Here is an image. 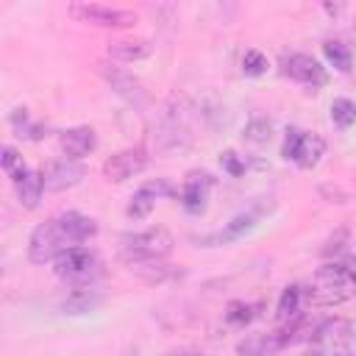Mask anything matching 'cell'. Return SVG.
Masks as SVG:
<instances>
[{
  "label": "cell",
  "mask_w": 356,
  "mask_h": 356,
  "mask_svg": "<svg viewBox=\"0 0 356 356\" xmlns=\"http://www.w3.org/2000/svg\"><path fill=\"white\" fill-rule=\"evenodd\" d=\"M159 195H172V186H170V184H164V181H156V184L142 186V189L131 197L128 217H134V220L147 217V214L153 211V206H156V197H159Z\"/></svg>",
  "instance_id": "15"
},
{
  "label": "cell",
  "mask_w": 356,
  "mask_h": 356,
  "mask_svg": "<svg viewBox=\"0 0 356 356\" xmlns=\"http://www.w3.org/2000/svg\"><path fill=\"white\" fill-rule=\"evenodd\" d=\"M300 298H303V289L300 286H286L281 292V300H278V320H292L300 309Z\"/></svg>",
  "instance_id": "21"
},
{
  "label": "cell",
  "mask_w": 356,
  "mask_h": 356,
  "mask_svg": "<svg viewBox=\"0 0 356 356\" xmlns=\"http://www.w3.org/2000/svg\"><path fill=\"white\" fill-rule=\"evenodd\" d=\"M83 175H86V170H83L78 161H72V159L50 161V164L44 167V172H42V178H44V189H47V192H64V189L81 184Z\"/></svg>",
  "instance_id": "8"
},
{
  "label": "cell",
  "mask_w": 356,
  "mask_h": 356,
  "mask_svg": "<svg viewBox=\"0 0 356 356\" xmlns=\"http://www.w3.org/2000/svg\"><path fill=\"white\" fill-rule=\"evenodd\" d=\"M256 225V214H236L222 231H217V234H209V236H203L200 242L203 245H225V242H234V239H239V236H245L250 228Z\"/></svg>",
  "instance_id": "16"
},
{
  "label": "cell",
  "mask_w": 356,
  "mask_h": 356,
  "mask_svg": "<svg viewBox=\"0 0 356 356\" xmlns=\"http://www.w3.org/2000/svg\"><path fill=\"white\" fill-rule=\"evenodd\" d=\"M100 292L97 289H92V286H78V289H72L70 295H67V300L61 303V309H64V314H86V312H95L97 306H100Z\"/></svg>",
  "instance_id": "19"
},
{
  "label": "cell",
  "mask_w": 356,
  "mask_h": 356,
  "mask_svg": "<svg viewBox=\"0 0 356 356\" xmlns=\"http://www.w3.org/2000/svg\"><path fill=\"white\" fill-rule=\"evenodd\" d=\"M323 53L328 58V64H334L337 70H350V50L342 44V42H325L323 44Z\"/></svg>",
  "instance_id": "24"
},
{
  "label": "cell",
  "mask_w": 356,
  "mask_h": 356,
  "mask_svg": "<svg viewBox=\"0 0 356 356\" xmlns=\"http://www.w3.org/2000/svg\"><path fill=\"white\" fill-rule=\"evenodd\" d=\"M145 153L142 150H122V153H114L106 164H103V175L108 178V181H114V184H120V181H128V178H134L136 172H142L145 170Z\"/></svg>",
  "instance_id": "11"
},
{
  "label": "cell",
  "mask_w": 356,
  "mask_h": 356,
  "mask_svg": "<svg viewBox=\"0 0 356 356\" xmlns=\"http://www.w3.org/2000/svg\"><path fill=\"white\" fill-rule=\"evenodd\" d=\"M320 356H356V320H328L314 331V345Z\"/></svg>",
  "instance_id": "3"
},
{
  "label": "cell",
  "mask_w": 356,
  "mask_h": 356,
  "mask_svg": "<svg viewBox=\"0 0 356 356\" xmlns=\"http://www.w3.org/2000/svg\"><path fill=\"white\" fill-rule=\"evenodd\" d=\"M72 14L86 22L106 25V28H125L136 22V14L122 11V8H108V6H72Z\"/></svg>",
  "instance_id": "10"
},
{
  "label": "cell",
  "mask_w": 356,
  "mask_h": 356,
  "mask_svg": "<svg viewBox=\"0 0 356 356\" xmlns=\"http://www.w3.org/2000/svg\"><path fill=\"white\" fill-rule=\"evenodd\" d=\"M58 222H61V228H64V234L70 236L72 245H75V242H86L89 236L97 234L95 220H92V217H83V214H78V211H67V214H61Z\"/></svg>",
  "instance_id": "18"
},
{
  "label": "cell",
  "mask_w": 356,
  "mask_h": 356,
  "mask_svg": "<svg viewBox=\"0 0 356 356\" xmlns=\"http://www.w3.org/2000/svg\"><path fill=\"white\" fill-rule=\"evenodd\" d=\"M281 153H284V159H292L298 167L312 170V167L320 164V159H323V153H325V139L317 136V134H309V131L289 128Z\"/></svg>",
  "instance_id": "6"
},
{
  "label": "cell",
  "mask_w": 356,
  "mask_h": 356,
  "mask_svg": "<svg viewBox=\"0 0 356 356\" xmlns=\"http://www.w3.org/2000/svg\"><path fill=\"white\" fill-rule=\"evenodd\" d=\"M303 356H320V353H317V350H314V348H312V350H306V353H303Z\"/></svg>",
  "instance_id": "30"
},
{
  "label": "cell",
  "mask_w": 356,
  "mask_h": 356,
  "mask_svg": "<svg viewBox=\"0 0 356 356\" xmlns=\"http://www.w3.org/2000/svg\"><path fill=\"white\" fill-rule=\"evenodd\" d=\"M3 170H6V175L11 181H17V178H22L28 172V167L22 164V156H17L14 147H3Z\"/></svg>",
  "instance_id": "25"
},
{
  "label": "cell",
  "mask_w": 356,
  "mask_h": 356,
  "mask_svg": "<svg viewBox=\"0 0 356 356\" xmlns=\"http://www.w3.org/2000/svg\"><path fill=\"white\" fill-rule=\"evenodd\" d=\"M353 295H356V270L342 261H328L317 267L306 289V298L314 306H337Z\"/></svg>",
  "instance_id": "1"
},
{
  "label": "cell",
  "mask_w": 356,
  "mask_h": 356,
  "mask_svg": "<svg viewBox=\"0 0 356 356\" xmlns=\"http://www.w3.org/2000/svg\"><path fill=\"white\" fill-rule=\"evenodd\" d=\"M100 72L106 75V81L111 83V89H114L120 97H125L131 106L142 108V106L147 103V92L142 89V83H139V81H136L131 72L117 70V67H108V64H100Z\"/></svg>",
  "instance_id": "9"
},
{
  "label": "cell",
  "mask_w": 356,
  "mask_h": 356,
  "mask_svg": "<svg viewBox=\"0 0 356 356\" xmlns=\"http://www.w3.org/2000/svg\"><path fill=\"white\" fill-rule=\"evenodd\" d=\"M67 248H72V242H70V236L64 234V228H61V222L56 217V220H47V222L33 228L31 242H28V259L33 264L56 261Z\"/></svg>",
  "instance_id": "4"
},
{
  "label": "cell",
  "mask_w": 356,
  "mask_h": 356,
  "mask_svg": "<svg viewBox=\"0 0 356 356\" xmlns=\"http://www.w3.org/2000/svg\"><path fill=\"white\" fill-rule=\"evenodd\" d=\"M170 250H172V234L167 228H161V225L120 236V256L128 264L159 261V259L170 256Z\"/></svg>",
  "instance_id": "2"
},
{
  "label": "cell",
  "mask_w": 356,
  "mask_h": 356,
  "mask_svg": "<svg viewBox=\"0 0 356 356\" xmlns=\"http://www.w3.org/2000/svg\"><path fill=\"white\" fill-rule=\"evenodd\" d=\"M56 275L67 284H78V286H86L95 273H97V256L89 250V248H67L56 261Z\"/></svg>",
  "instance_id": "5"
},
{
  "label": "cell",
  "mask_w": 356,
  "mask_h": 356,
  "mask_svg": "<svg viewBox=\"0 0 356 356\" xmlns=\"http://www.w3.org/2000/svg\"><path fill=\"white\" fill-rule=\"evenodd\" d=\"M331 120L339 125V128H350L356 122V103L348 100V97H337L331 103Z\"/></svg>",
  "instance_id": "23"
},
{
  "label": "cell",
  "mask_w": 356,
  "mask_h": 356,
  "mask_svg": "<svg viewBox=\"0 0 356 356\" xmlns=\"http://www.w3.org/2000/svg\"><path fill=\"white\" fill-rule=\"evenodd\" d=\"M172 356H200V353H195V350H181V353H172Z\"/></svg>",
  "instance_id": "29"
},
{
  "label": "cell",
  "mask_w": 356,
  "mask_h": 356,
  "mask_svg": "<svg viewBox=\"0 0 356 356\" xmlns=\"http://www.w3.org/2000/svg\"><path fill=\"white\" fill-rule=\"evenodd\" d=\"M97 139H95V131L89 125H78V128H70L61 134V150H64V159H83L95 150Z\"/></svg>",
  "instance_id": "13"
},
{
  "label": "cell",
  "mask_w": 356,
  "mask_h": 356,
  "mask_svg": "<svg viewBox=\"0 0 356 356\" xmlns=\"http://www.w3.org/2000/svg\"><path fill=\"white\" fill-rule=\"evenodd\" d=\"M270 136H273V125H270V120H250L248 125H245V134H242V139L248 142V145H267L270 142Z\"/></svg>",
  "instance_id": "22"
},
{
  "label": "cell",
  "mask_w": 356,
  "mask_h": 356,
  "mask_svg": "<svg viewBox=\"0 0 356 356\" xmlns=\"http://www.w3.org/2000/svg\"><path fill=\"white\" fill-rule=\"evenodd\" d=\"M267 70V58H264V53H259V50H248L245 56H242V72L245 75H261Z\"/></svg>",
  "instance_id": "27"
},
{
  "label": "cell",
  "mask_w": 356,
  "mask_h": 356,
  "mask_svg": "<svg viewBox=\"0 0 356 356\" xmlns=\"http://www.w3.org/2000/svg\"><path fill=\"white\" fill-rule=\"evenodd\" d=\"M286 342H289L286 331H256L236 342V353L239 356H275L278 350L286 348Z\"/></svg>",
  "instance_id": "7"
},
{
  "label": "cell",
  "mask_w": 356,
  "mask_h": 356,
  "mask_svg": "<svg viewBox=\"0 0 356 356\" xmlns=\"http://www.w3.org/2000/svg\"><path fill=\"white\" fill-rule=\"evenodd\" d=\"M220 164L231 172V175H242L245 172V161H239V156L234 153V150H225V153H220Z\"/></svg>",
  "instance_id": "28"
},
{
  "label": "cell",
  "mask_w": 356,
  "mask_h": 356,
  "mask_svg": "<svg viewBox=\"0 0 356 356\" xmlns=\"http://www.w3.org/2000/svg\"><path fill=\"white\" fill-rule=\"evenodd\" d=\"M209 186H211V175L209 172H189L186 184H184V209L192 214H200L206 209V197H209Z\"/></svg>",
  "instance_id": "14"
},
{
  "label": "cell",
  "mask_w": 356,
  "mask_h": 356,
  "mask_svg": "<svg viewBox=\"0 0 356 356\" xmlns=\"http://www.w3.org/2000/svg\"><path fill=\"white\" fill-rule=\"evenodd\" d=\"M284 72H286L292 81H298V83H309V86L325 83V70L320 67V61L312 58V56H303V53L289 56V58L284 61Z\"/></svg>",
  "instance_id": "12"
},
{
  "label": "cell",
  "mask_w": 356,
  "mask_h": 356,
  "mask_svg": "<svg viewBox=\"0 0 356 356\" xmlns=\"http://www.w3.org/2000/svg\"><path fill=\"white\" fill-rule=\"evenodd\" d=\"M14 189H17V200L25 209H36L39 206V197H42V189H44V178H42V172L28 170L22 178L14 181Z\"/></svg>",
  "instance_id": "17"
},
{
  "label": "cell",
  "mask_w": 356,
  "mask_h": 356,
  "mask_svg": "<svg viewBox=\"0 0 356 356\" xmlns=\"http://www.w3.org/2000/svg\"><path fill=\"white\" fill-rule=\"evenodd\" d=\"M225 320H228L231 325H245V323L253 320V306H248V303H242V300H231L228 309H225Z\"/></svg>",
  "instance_id": "26"
},
{
  "label": "cell",
  "mask_w": 356,
  "mask_h": 356,
  "mask_svg": "<svg viewBox=\"0 0 356 356\" xmlns=\"http://www.w3.org/2000/svg\"><path fill=\"white\" fill-rule=\"evenodd\" d=\"M147 56H150V42H145V39L111 42L108 44V58L120 61V64H131V61H139V58H147Z\"/></svg>",
  "instance_id": "20"
}]
</instances>
